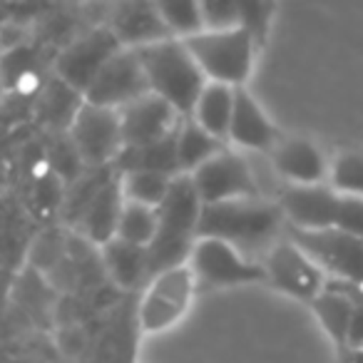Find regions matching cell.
<instances>
[{
	"label": "cell",
	"mask_w": 363,
	"mask_h": 363,
	"mask_svg": "<svg viewBox=\"0 0 363 363\" xmlns=\"http://www.w3.org/2000/svg\"><path fill=\"white\" fill-rule=\"evenodd\" d=\"M279 202L269 197H247L232 202L204 204L199 219V239H222L249 257L262 249L264 254L279 242L284 224Z\"/></svg>",
	"instance_id": "1"
},
{
	"label": "cell",
	"mask_w": 363,
	"mask_h": 363,
	"mask_svg": "<svg viewBox=\"0 0 363 363\" xmlns=\"http://www.w3.org/2000/svg\"><path fill=\"white\" fill-rule=\"evenodd\" d=\"M204 202L199 199L194 182L189 174H179L172 182V189L162 207L157 237L150 244V272L152 277L167 269L182 267L189 262L194 244L199 239V219H202Z\"/></svg>",
	"instance_id": "2"
},
{
	"label": "cell",
	"mask_w": 363,
	"mask_h": 363,
	"mask_svg": "<svg viewBox=\"0 0 363 363\" xmlns=\"http://www.w3.org/2000/svg\"><path fill=\"white\" fill-rule=\"evenodd\" d=\"M137 55L145 65L150 90L169 102L184 120L192 117L209 80L199 70L187 45L177 38H167V40L140 48Z\"/></svg>",
	"instance_id": "3"
},
{
	"label": "cell",
	"mask_w": 363,
	"mask_h": 363,
	"mask_svg": "<svg viewBox=\"0 0 363 363\" xmlns=\"http://www.w3.org/2000/svg\"><path fill=\"white\" fill-rule=\"evenodd\" d=\"M197 60L199 70L209 82L229 87H244L254 67L257 40L244 28L232 30H204L182 40Z\"/></svg>",
	"instance_id": "4"
},
{
	"label": "cell",
	"mask_w": 363,
	"mask_h": 363,
	"mask_svg": "<svg viewBox=\"0 0 363 363\" xmlns=\"http://www.w3.org/2000/svg\"><path fill=\"white\" fill-rule=\"evenodd\" d=\"M197 277L189 264L167 269L147 281L137 308V326L142 333H162L177 326L192 306Z\"/></svg>",
	"instance_id": "5"
},
{
	"label": "cell",
	"mask_w": 363,
	"mask_h": 363,
	"mask_svg": "<svg viewBox=\"0 0 363 363\" xmlns=\"http://www.w3.org/2000/svg\"><path fill=\"white\" fill-rule=\"evenodd\" d=\"M286 237L296 244L298 249L308 254L318 267L323 269L331 281H343L361 286L363 284V239L346 234L341 229H318V232H306V229L289 227Z\"/></svg>",
	"instance_id": "6"
},
{
	"label": "cell",
	"mask_w": 363,
	"mask_h": 363,
	"mask_svg": "<svg viewBox=\"0 0 363 363\" xmlns=\"http://www.w3.org/2000/svg\"><path fill=\"white\" fill-rule=\"evenodd\" d=\"M264 274L267 281L281 294H289L301 301H316L326 291V274L323 269L308 257L303 249H298L291 239H279L267 254H264Z\"/></svg>",
	"instance_id": "7"
},
{
	"label": "cell",
	"mask_w": 363,
	"mask_h": 363,
	"mask_svg": "<svg viewBox=\"0 0 363 363\" xmlns=\"http://www.w3.org/2000/svg\"><path fill=\"white\" fill-rule=\"evenodd\" d=\"M67 135L72 137L87 169L115 167V162L125 150L120 110H110V107H97L85 102Z\"/></svg>",
	"instance_id": "8"
},
{
	"label": "cell",
	"mask_w": 363,
	"mask_h": 363,
	"mask_svg": "<svg viewBox=\"0 0 363 363\" xmlns=\"http://www.w3.org/2000/svg\"><path fill=\"white\" fill-rule=\"evenodd\" d=\"M194 182L199 199L204 204L232 202V199L262 197V189L254 177L252 162L242 157L239 152H232L224 147L219 155H214L209 162H204L194 174H189Z\"/></svg>",
	"instance_id": "9"
},
{
	"label": "cell",
	"mask_w": 363,
	"mask_h": 363,
	"mask_svg": "<svg viewBox=\"0 0 363 363\" xmlns=\"http://www.w3.org/2000/svg\"><path fill=\"white\" fill-rule=\"evenodd\" d=\"M187 264L197 281L207 286H242L267 279L262 264L222 239H197Z\"/></svg>",
	"instance_id": "10"
},
{
	"label": "cell",
	"mask_w": 363,
	"mask_h": 363,
	"mask_svg": "<svg viewBox=\"0 0 363 363\" xmlns=\"http://www.w3.org/2000/svg\"><path fill=\"white\" fill-rule=\"evenodd\" d=\"M120 50L122 43L110 26L92 28L90 33L80 35L60 50V55L55 57V77H60L62 82L85 95L87 87L102 72V67Z\"/></svg>",
	"instance_id": "11"
},
{
	"label": "cell",
	"mask_w": 363,
	"mask_h": 363,
	"mask_svg": "<svg viewBox=\"0 0 363 363\" xmlns=\"http://www.w3.org/2000/svg\"><path fill=\"white\" fill-rule=\"evenodd\" d=\"M150 90L145 65H142L137 50L122 48L95 77L85 92V102L97 107H110V110H122L130 102L140 100Z\"/></svg>",
	"instance_id": "12"
},
{
	"label": "cell",
	"mask_w": 363,
	"mask_h": 363,
	"mask_svg": "<svg viewBox=\"0 0 363 363\" xmlns=\"http://www.w3.org/2000/svg\"><path fill=\"white\" fill-rule=\"evenodd\" d=\"M338 199L341 194L333 192L326 182V184H286L279 189L277 202L294 229L318 232L336 227Z\"/></svg>",
	"instance_id": "13"
},
{
	"label": "cell",
	"mask_w": 363,
	"mask_h": 363,
	"mask_svg": "<svg viewBox=\"0 0 363 363\" xmlns=\"http://www.w3.org/2000/svg\"><path fill=\"white\" fill-rule=\"evenodd\" d=\"M122 137L125 147H142L160 142L179 130L184 117L174 110L167 100L155 92H147L140 100L130 102L120 110Z\"/></svg>",
	"instance_id": "14"
},
{
	"label": "cell",
	"mask_w": 363,
	"mask_h": 363,
	"mask_svg": "<svg viewBox=\"0 0 363 363\" xmlns=\"http://www.w3.org/2000/svg\"><path fill=\"white\" fill-rule=\"evenodd\" d=\"M274 174L286 184H326L331 164L313 142L301 137L281 140L272 150Z\"/></svg>",
	"instance_id": "15"
},
{
	"label": "cell",
	"mask_w": 363,
	"mask_h": 363,
	"mask_svg": "<svg viewBox=\"0 0 363 363\" xmlns=\"http://www.w3.org/2000/svg\"><path fill=\"white\" fill-rule=\"evenodd\" d=\"M234 147L247 152H272L279 145V132L267 112L259 107V102L249 95L244 87L237 90L234 102L232 127H229V140Z\"/></svg>",
	"instance_id": "16"
},
{
	"label": "cell",
	"mask_w": 363,
	"mask_h": 363,
	"mask_svg": "<svg viewBox=\"0 0 363 363\" xmlns=\"http://www.w3.org/2000/svg\"><path fill=\"white\" fill-rule=\"evenodd\" d=\"M110 28L120 38L122 48L130 50L172 38L157 11V3H120L110 16Z\"/></svg>",
	"instance_id": "17"
},
{
	"label": "cell",
	"mask_w": 363,
	"mask_h": 363,
	"mask_svg": "<svg viewBox=\"0 0 363 363\" xmlns=\"http://www.w3.org/2000/svg\"><path fill=\"white\" fill-rule=\"evenodd\" d=\"M125 209V194H122L120 174H115L105 187L97 192V197L87 204V209L80 217V232L87 242H92L97 249H102L107 242L117 237L120 217Z\"/></svg>",
	"instance_id": "18"
},
{
	"label": "cell",
	"mask_w": 363,
	"mask_h": 363,
	"mask_svg": "<svg viewBox=\"0 0 363 363\" xmlns=\"http://www.w3.org/2000/svg\"><path fill=\"white\" fill-rule=\"evenodd\" d=\"M100 259L107 277L120 289H125V291H132V289L142 286V284L152 279L150 249L137 247V244H130L125 239L115 237L112 242H107L100 249Z\"/></svg>",
	"instance_id": "19"
},
{
	"label": "cell",
	"mask_w": 363,
	"mask_h": 363,
	"mask_svg": "<svg viewBox=\"0 0 363 363\" xmlns=\"http://www.w3.org/2000/svg\"><path fill=\"white\" fill-rule=\"evenodd\" d=\"M85 105V95L52 75L45 85H40L35 100V115L45 127H50L52 135L70 132L77 112Z\"/></svg>",
	"instance_id": "20"
},
{
	"label": "cell",
	"mask_w": 363,
	"mask_h": 363,
	"mask_svg": "<svg viewBox=\"0 0 363 363\" xmlns=\"http://www.w3.org/2000/svg\"><path fill=\"white\" fill-rule=\"evenodd\" d=\"M316 311L321 326L326 333L338 343L341 348H348V331H351V318H353V294L348 284L343 281H328L326 291L311 303Z\"/></svg>",
	"instance_id": "21"
},
{
	"label": "cell",
	"mask_w": 363,
	"mask_h": 363,
	"mask_svg": "<svg viewBox=\"0 0 363 363\" xmlns=\"http://www.w3.org/2000/svg\"><path fill=\"white\" fill-rule=\"evenodd\" d=\"M239 87L219 85V82H207L202 97H199L197 107H194L189 120L197 122L202 130H207L212 137L227 142L229 140V127H232L234 115V102H237Z\"/></svg>",
	"instance_id": "22"
},
{
	"label": "cell",
	"mask_w": 363,
	"mask_h": 363,
	"mask_svg": "<svg viewBox=\"0 0 363 363\" xmlns=\"http://www.w3.org/2000/svg\"><path fill=\"white\" fill-rule=\"evenodd\" d=\"M117 174L127 172H160V174L179 177V160H177V132L160 142L142 147H125L120 160L115 162Z\"/></svg>",
	"instance_id": "23"
},
{
	"label": "cell",
	"mask_w": 363,
	"mask_h": 363,
	"mask_svg": "<svg viewBox=\"0 0 363 363\" xmlns=\"http://www.w3.org/2000/svg\"><path fill=\"white\" fill-rule=\"evenodd\" d=\"M224 150V142L212 137L207 130L194 120H182L177 130V160H179V174H194L204 162Z\"/></svg>",
	"instance_id": "24"
},
{
	"label": "cell",
	"mask_w": 363,
	"mask_h": 363,
	"mask_svg": "<svg viewBox=\"0 0 363 363\" xmlns=\"http://www.w3.org/2000/svg\"><path fill=\"white\" fill-rule=\"evenodd\" d=\"M120 182L127 202L160 209L169 194L174 177L160 174V172H127V174H120Z\"/></svg>",
	"instance_id": "25"
},
{
	"label": "cell",
	"mask_w": 363,
	"mask_h": 363,
	"mask_svg": "<svg viewBox=\"0 0 363 363\" xmlns=\"http://www.w3.org/2000/svg\"><path fill=\"white\" fill-rule=\"evenodd\" d=\"M45 155L50 172L62 184H77L87 174L85 160H82V155L77 152L75 142L67 132H57V135L50 137V142L45 145Z\"/></svg>",
	"instance_id": "26"
},
{
	"label": "cell",
	"mask_w": 363,
	"mask_h": 363,
	"mask_svg": "<svg viewBox=\"0 0 363 363\" xmlns=\"http://www.w3.org/2000/svg\"><path fill=\"white\" fill-rule=\"evenodd\" d=\"M157 11H160L169 35L177 38V40H187V38L204 33L202 3H194V0H160Z\"/></svg>",
	"instance_id": "27"
},
{
	"label": "cell",
	"mask_w": 363,
	"mask_h": 363,
	"mask_svg": "<svg viewBox=\"0 0 363 363\" xmlns=\"http://www.w3.org/2000/svg\"><path fill=\"white\" fill-rule=\"evenodd\" d=\"M157 227H160V214H157V209L145 207V204L127 202L125 199L117 239H125V242H130V244L150 249V244L155 242V237H157Z\"/></svg>",
	"instance_id": "28"
},
{
	"label": "cell",
	"mask_w": 363,
	"mask_h": 363,
	"mask_svg": "<svg viewBox=\"0 0 363 363\" xmlns=\"http://www.w3.org/2000/svg\"><path fill=\"white\" fill-rule=\"evenodd\" d=\"M328 187L341 197L363 199V155L361 152H341L331 162Z\"/></svg>",
	"instance_id": "29"
},
{
	"label": "cell",
	"mask_w": 363,
	"mask_h": 363,
	"mask_svg": "<svg viewBox=\"0 0 363 363\" xmlns=\"http://www.w3.org/2000/svg\"><path fill=\"white\" fill-rule=\"evenodd\" d=\"M35 50L33 45H18L13 50H6L3 57V77H6V87H18L26 80H33L35 75Z\"/></svg>",
	"instance_id": "30"
},
{
	"label": "cell",
	"mask_w": 363,
	"mask_h": 363,
	"mask_svg": "<svg viewBox=\"0 0 363 363\" xmlns=\"http://www.w3.org/2000/svg\"><path fill=\"white\" fill-rule=\"evenodd\" d=\"M202 16H204V30H232V28H242L239 3H227V0L202 3Z\"/></svg>",
	"instance_id": "31"
},
{
	"label": "cell",
	"mask_w": 363,
	"mask_h": 363,
	"mask_svg": "<svg viewBox=\"0 0 363 363\" xmlns=\"http://www.w3.org/2000/svg\"><path fill=\"white\" fill-rule=\"evenodd\" d=\"M239 11H242V28L252 33V38L259 45L267 38L277 6H272V3H239Z\"/></svg>",
	"instance_id": "32"
},
{
	"label": "cell",
	"mask_w": 363,
	"mask_h": 363,
	"mask_svg": "<svg viewBox=\"0 0 363 363\" xmlns=\"http://www.w3.org/2000/svg\"><path fill=\"white\" fill-rule=\"evenodd\" d=\"M57 232H43L40 237L33 242L30 249V262L40 272H50L57 262L62 259V242Z\"/></svg>",
	"instance_id": "33"
},
{
	"label": "cell",
	"mask_w": 363,
	"mask_h": 363,
	"mask_svg": "<svg viewBox=\"0 0 363 363\" xmlns=\"http://www.w3.org/2000/svg\"><path fill=\"white\" fill-rule=\"evenodd\" d=\"M33 199H35V207L43 214H52L55 209L62 207V182L55 174H45L40 179H35V187H33Z\"/></svg>",
	"instance_id": "34"
},
{
	"label": "cell",
	"mask_w": 363,
	"mask_h": 363,
	"mask_svg": "<svg viewBox=\"0 0 363 363\" xmlns=\"http://www.w3.org/2000/svg\"><path fill=\"white\" fill-rule=\"evenodd\" d=\"M336 229L363 239V199L361 197H341L338 199Z\"/></svg>",
	"instance_id": "35"
},
{
	"label": "cell",
	"mask_w": 363,
	"mask_h": 363,
	"mask_svg": "<svg viewBox=\"0 0 363 363\" xmlns=\"http://www.w3.org/2000/svg\"><path fill=\"white\" fill-rule=\"evenodd\" d=\"M353 294V318H351V331H348V348H363V294L358 291L353 284H348Z\"/></svg>",
	"instance_id": "36"
},
{
	"label": "cell",
	"mask_w": 363,
	"mask_h": 363,
	"mask_svg": "<svg viewBox=\"0 0 363 363\" xmlns=\"http://www.w3.org/2000/svg\"><path fill=\"white\" fill-rule=\"evenodd\" d=\"M343 363H363V348H346Z\"/></svg>",
	"instance_id": "37"
}]
</instances>
